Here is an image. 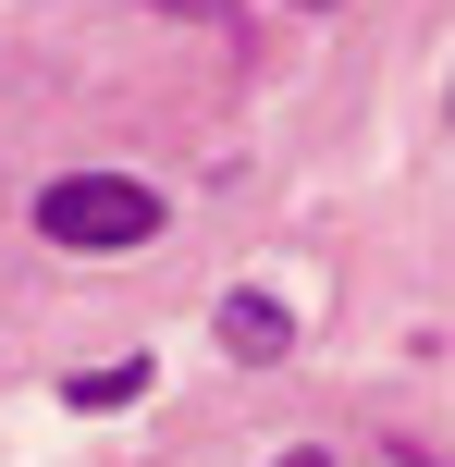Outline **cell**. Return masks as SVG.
<instances>
[{"label":"cell","mask_w":455,"mask_h":467,"mask_svg":"<svg viewBox=\"0 0 455 467\" xmlns=\"http://www.w3.org/2000/svg\"><path fill=\"white\" fill-rule=\"evenodd\" d=\"M295 13H320V0H295Z\"/></svg>","instance_id":"5b68a950"},{"label":"cell","mask_w":455,"mask_h":467,"mask_svg":"<svg viewBox=\"0 0 455 467\" xmlns=\"http://www.w3.org/2000/svg\"><path fill=\"white\" fill-rule=\"evenodd\" d=\"M284 345H295L284 296H259V283H246V296H222V357H246V369H271Z\"/></svg>","instance_id":"7a4b0ae2"},{"label":"cell","mask_w":455,"mask_h":467,"mask_svg":"<svg viewBox=\"0 0 455 467\" xmlns=\"http://www.w3.org/2000/svg\"><path fill=\"white\" fill-rule=\"evenodd\" d=\"M271 467H333V455H271Z\"/></svg>","instance_id":"277c9868"},{"label":"cell","mask_w":455,"mask_h":467,"mask_svg":"<svg viewBox=\"0 0 455 467\" xmlns=\"http://www.w3.org/2000/svg\"><path fill=\"white\" fill-rule=\"evenodd\" d=\"M172 210L160 185H136V172H62V185H37V234L74 258H111V246H148Z\"/></svg>","instance_id":"6da1fadb"},{"label":"cell","mask_w":455,"mask_h":467,"mask_svg":"<svg viewBox=\"0 0 455 467\" xmlns=\"http://www.w3.org/2000/svg\"><path fill=\"white\" fill-rule=\"evenodd\" d=\"M136 394H148V357H123V369H87V381H74L62 406H87V419H111V406H136Z\"/></svg>","instance_id":"3957f363"}]
</instances>
